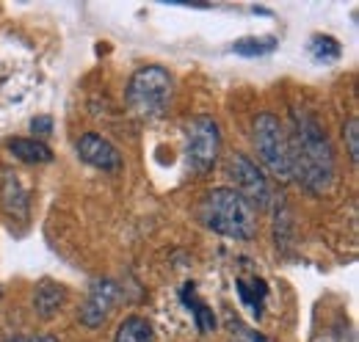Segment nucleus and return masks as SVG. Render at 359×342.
Here are the masks:
<instances>
[{
	"instance_id": "obj_11",
	"label": "nucleus",
	"mask_w": 359,
	"mask_h": 342,
	"mask_svg": "<svg viewBox=\"0 0 359 342\" xmlns=\"http://www.w3.org/2000/svg\"><path fill=\"white\" fill-rule=\"evenodd\" d=\"M6 149L22 163H50L53 160V149L39 138H11L6 144Z\"/></svg>"
},
{
	"instance_id": "obj_8",
	"label": "nucleus",
	"mask_w": 359,
	"mask_h": 342,
	"mask_svg": "<svg viewBox=\"0 0 359 342\" xmlns=\"http://www.w3.org/2000/svg\"><path fill=\"white\" fill-rule=\"evenodd\" d=\"M75 152H78V158L83 163H89V166L100 171H119L122 163H125L122 152L108 138H102L100 132H83L75 141Z\"/></svg>"
},
{
	"instance_id": "obj_10",
	"label": "nucleus",
	"mask_w": 359,
	"mask_h": 342,
	"mask_svg": "<svg viewBox=\"0 0 359 342\" xmlns=\"http://www.w3.org/2000/svg\"><path fill=\"white\" fill-rule=\"evenodd\" d=\"M67 303V287L53 282V279H42L36 282L34 287V312L42 317V320H50L58 315V309Z\"/></svg>"
},
{
	"instance_id": "obj_21",
	"label": "nucleus",
	"mask_w": 359,
	"mask_h": 342,
	"mask_svg": "<svg viewBox=\"0 0 359 342\" xmlns=\"http://www.w3.org/2000/svg\"><path fill=\"white\" fill-rule=\"evenodd\" d=\"M3 342H31L28 337H8V340H3Z\"/></svg>"
},
{
	"instance_id": "obj_18",
	"label": "nucleus",
	"mask_w": 359,
	"mask_h": 342,
	"mask_svg": "<svg viewBox=\"0 0 359 342\" xmlns=\"http://www.w3.org/2000/svg\"><path fill=\"white\" fill-rule=\"evenodd\" d=\"M229 334H232V342H269L266 337H260L257 331L246 329L241 320H229Z\"/></svg>"
},
{
	"instance_id": "obj_16",
	"label": "nucleus",
	"mask_w": 359,
	"mask_h": 342,
	"mask_svg": "<svg viewBox=\"0 0 359 342\" xmlns=\"http://www.w3.org/2000/svg\"><path fill=\"white\" fill-rule=\"evenodd\" d=\"M276 44L279 42H276L273 36H266V39H255V36H252V39H238V42L232 44V50H235L238 55H249V58H252V55H266Z\"/></svg>"
},
{
	"instance_id": "obj_14",
	"label": "nucleus",
	"mask_w": 359,
	"mask_h": 342,
	"mask_svg": "<svg viewBox=\"0 0 359 342\" xmlns=\"http://www.w3.org/2000/svg\"><path fill=\"white\" fill-rule=\"evenodd\" d=\"M191 290V296L182 290V303L185 306H191V312H194V320H196V329L205 334V331H210V329H216V317H213V312H210V306L205 303V301L196 299V293H194V287H188Z\"/></svg>"
},
{
	"instance_id": "obj_12",
	"label": "nucleus",
	"mask_w": 359,
	"mask_h": 342,
	"mask_svg": "<svg viewBox=\"0 0 359 342\" xmlns=\"http://www.w3.org/2000/svg\"><path fill=\"white\" fill-rule=\"evenodd\" d=\"M238 296H241V301L246 303V309H249L255 317H260V315H263L266 296H269V287H266V282L257 279V276H241V279H238Z\"/></svg>"
},
{
	"instance_id": "obj_1",
	"label": "nucleus",
	"mask_w": 359,
	"mask_h": 342,
	"mask_svg": "<svg viewBox=\"0 0 359 342\" xmlns=\"http://www.w3.org/2000/svg\"><path fill=\"white\" fill-rule=\"evenodd\" d=\"M290 177L307 193H326L334 185V149L326 128L313 114H293V130L287 135Z\"/></svg>"
},
{
	"instance_id": "obj_7",
	"label": "nucleus",
	"mask_w": 359,
	"mask_h": 342,
	"mask_svg": "<svg viewBox=\"0 0 359 342\" xmlns=\"http://www.w3.org/2000/svg\"><path fill=\"white\" fill-rule=\"evenodd\" d=\"M116 299H119V285L114 279H94L89 287V296L81 303L78 320L86 329H102L105 320L111 317L114 306H116Z\"/></svg>"
},
{
	"instance_id": "obj_2",
	"label": "nucleus",
	"mask_w": 359,
	"mask_h": 342,
	"mask_svg": "<svg viewBox=\"0 0 359 342\" xmlns=\"http://www.w3.org/2000/svg\"><path fill=\"white\" fill-rule=\"evenodd\" d=\"M199 221L222 238L232 240L257 238V215L252 205L232 188H213L199 205Z\"/></svg>"
},
{
	"instance_id": "obj_17",
	"label": "nucleus",
	"mask_w": 359,
	"mask_h": 342,
	"mask_svg": "<svg viewBox=\"0 0 359 342\" xmlns=\"http://www.w3.org/2000/svg\"><path fill=\"white\" fill-rule=\"evenodd\" d=\"M343 141L348 144V158H351V163H357L359 160V119L357 116H351V119L343 125Z\"/></svg>"
},
{
	"instance_id": "obj_6",
	"label": "nucleus",
	"mask_w": 359,
	"mask_h": 342,
	"mask_svg": "<svg viewBox=\"0 0 359 342\" xmlns=\"http://www.w3.org/2000/svg\"><path fill=\"white\" fill-rule=\"evenodd\" d=\"M226 174L235 182L232 191H238L252 205V210H269L271 202H273V193H271V185L269 179H266V171L260 169L252 158H246L243 152L229 155Z\"/></svg>"
},
{
	"instance_id": "obj_19",
	"label": "nucleus",
	"mask_w": 359,
	"mask_h": 342,
	"mask_svg": "<svg viewBox=\"0 0 359 342\" xmlns=\"http://www.w3.org/2000/svg\"><path fill=\"white\" fill-rule=\"evenodd\" d=\"M50 130H53V119H50V116H36V119H31V132H34V135H50Z\"/></svg>"
},
{
	"instance_id": "obj_4",
	"label": "nucleus",
	"mask_w": 359,
	"mask_h": 342,
	"mask_svg": "<svg viewBox=\"0 0 359 342\" xmlns=\"http://www.w3.org/2000/svg\"><path fill=\"white\" fill-rule=\"evenodd\" d=\"M252 141L257 149V158L266 169L279 179V182H290V149H287V132L282 128V122L271 114L263 111L255 116L252 122Z\"/></svg>"
},
{
	"instance_id": "obj_9",
	"label": "nucleus",
	"mask_w": 359,
	"mask_h": 342,
	"mask_svg": "<svg viewBox=\"0 0 359 342\" xmlns=\"http://www.w3.org/2000/svg\"><path fill=\"white\" fill-rule=\"evenodd\" d=\"M0 199H3V210L14 221H28L31 213V196L25 191V185L20 182V177L14 171H0Z\"/></svg>"
},
{
	"instance_id": "obj_20",
	"label": "nucleus",
	"mask_w": 359,
	"mask_h": 342,
	"mask_svg": "<svg viewBox=\"0 0 359 342\" xmlns=\"http://www.w3.org/2000/svg\"><path fill=\"white\" fill-rule=\"evenodd\" d=\"M31 342H58V337H53V334H47V331H42V334H34V337H28Z\"/></svg>"
},
{
	"instance_id": "obj_5",
	"label": "nucleus",
	"mask_w": 359,
	"mask_h": 342,
	"mask_svg": "<svg viewBox=\"0 0 359 342\" xmlns=\"http://www.w3.org/2000/svg\"><path fill=\"white\" fill-rule=\"evenodd\" d=\"M219 155H222V130L216 125V119L196 116L185 130V163H188V169L205 177L216 169Z\"/></svg>"
},
{
	"instance_id": "obj_3",
	"label": "nucleus",
	"mask_w": 359,
	"mask_h": 342,
	"mask_svg": "<svg viewBox=\"0 0 359 342\" xmlns=\"http://www.w3.org/2000/svg\"><path fill=\"white\" fill-rule=\"evenodd\" d=\"M175 97V78L161 64H147L135 69L125 86V102L141 119H161Z\"/></svg>"
},
{
	"instance_id": "obj_13",
	"label": "nucleus",
	"mask_w": 359,
	"mask_h": 342,
	"mask_svg": "<svg viewBox=\"0 0 359 342\" xmlns=\"http://www.w3.org/2000/svg\"><path fill=\"white\" fill-rule=\"evenodd\" d=\"M114 342H155V329H152V323L147 317L130 315V317H125L119 323Z\"/></svg>"
},
{
	"instance_id": "obj_15",
	"label": "nucleus",
	"mask_w": 359,
	"mask_h": 342,
	"mask_svg": "<svg viewBox=\"0 0 359 342\" xmlns=\"http://www.w3.org/2000/svg\"><path fill=\"white\" fill-rule=\"evenodd\" d=\"M310 55H313L315 61H320V64L337 61L340 58V42L332 39V36L318 34V36H313V42H310Z\"/></svg>"
}]
</instances>
